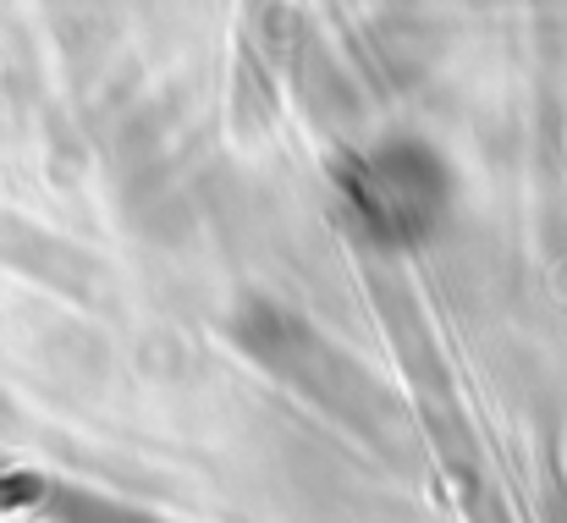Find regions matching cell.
Masks as SVG:
<instances>
[{
  "mask_svg": "<svg viewBox=\"0 0 567 523\" xmlns=\"http://www.w3.org/2000/svg\"><path fill=\"white\" fill-rule=\"evenodd\" d=\"M39 507L61 523H177L127 507V502H111V496H94V491H72V485H39Z\"/></svg>",
  "mask_w": 567,
  "mask_h": 523,
  "instance_id": "obj_1",
  "label": "cell"
}]
</instances>
